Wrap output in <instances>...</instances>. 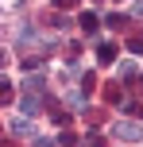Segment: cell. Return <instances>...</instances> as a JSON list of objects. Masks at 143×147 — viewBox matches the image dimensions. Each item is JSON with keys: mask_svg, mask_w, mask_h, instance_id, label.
<instances>
[{"mask_svg": "<svg viewBox=\"0 0 143 147\" xmlns=\"http://www.w3.org/2000/svg\"><path fill=\"white\" fill-rule=\"evenodd\" d=\"M116 140L139 143V140H143V124H136V120H120V124H116Z\"/></svg>", "mask_w": 143, "mask_h": 147, "instance_id": "1", "label": "cell"}, {"mask_svg": "<svg viewBox=\"0 0 143 147\" xmlns=\"http://www.w3.org/2000/svg\"><path fill=\"white\" fill-rule=\"evenodd\" d=\"M39 109H43V97H39V89H27V93L19 97V112H23V116H39Z\"/></svg>", "mask_w": 143, "mask_h": 147, "instance_id": "2", "label": "cell"}, {"mask_svg": "<svg viewBox=\"0 0 143 147\" xmlns=\"http://www.w3.org/2000/svg\"><path fill=\"white\" fill-rule=\"evenodd\" d=\"M97 58H101V66L116 62V47H112V43H101V47H97Z\"/></svg>", "mask_w": 143, "mask_h": 147, "instance_id": "3", "label": "cell"}, {"mask_svg": "<svg viewBox=\"0 0 143 147\" xmlns=\"http://www.w3.org/2000/svg\"><path fill=\"white\" fill-rule=\"evenodd\" d=\"M12 132H15V136H31V120H27V116H15V120H12Z\"/></svg>", "mask_w": 143, "mask_h": 147, "instance_id": "4", "label": "cell"}, {"mask_svg": "<svg viewBox=\"0 0 143 147\" xmlns=\"http://www.w3.org/2000/svg\"><path fill=\"white\" fill-rule=\"evenodd\" d=\"M77 23H81V31H89V35L97 31V16H93V12H81V20H77Z\"/></svg>", "mask_w": 143, "mask_h": 147, "instance_id": "5", "label": "cell"}, {"mask_svg": "<svg viewBox=\"0 0 143 147\" xmlns=\"http://www.w3.org/2000/svg\"><path fill=\"white\" fill-rule=\"evenodd\" d=\"M108 27H112V31H124V23H128V16H120V12H112V16H108Z\"/></svg>", "mask_w": 143, "mask_h": 147, "instance_id": "6", "label": "cell"}, {"mask_svg": "<svg viewBox=\"0 0 143 147\" xmlns=\"http://www.w3.org/2000/svg\"><path fill=\"white\" fill-rule=\"evenodd\" d=\"M8 85H12V81H8L4 74H0V101H8V97H12V89H8Z\"/></svg>", "mask_w": 143, "mask_h": 147, "instance_id": "7", "label": "cell"}, {"mask_svg": "<svg viewBox=\"0 0 143 147\" xmlns=\"http://www.w3.org/2000/svg\"><path fill=\"white\" fill-rule=\"evenodd\" d=\"M50 23H54L58 31H66V27H70V20H66V16H50Z\"/></svg>", "mask_w": 143, "mask_h": 147, "instance_id": "8", "label": "cell"}, {"mask_svg": "<svg viewBox=\"0 0 143 147\" xmlns=\"http://www.w3.org/2000/svg\"><path fill=\"white\" fill-rule=\"evenodd\" d=\"M31 147H54V140H46V136H39V140L31 143Z\"/></svg>", "mask_w": 143, "mask_h": 147, "instance_id": "9", "label": "cell"}, {"mask_svg": "<svg viewBox=\"0 0 143 147\" xmlns=\"http://www.w3.org/2000/svg\"><path fill=\"white\" fill-rule=\"evenodd\" d=\"M77 0H54V8H74Z\"/></svg>", "mask_w": 143, "mask_h": 147, "instance_id": "10", "label": "cell"}]
</instances>
